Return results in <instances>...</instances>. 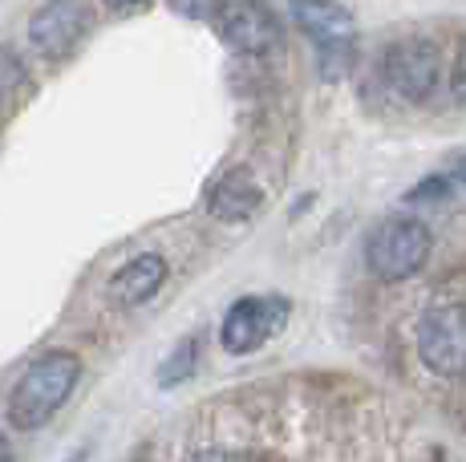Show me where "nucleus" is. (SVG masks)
I'll return each instance as SVG.
<instances>
[{"label": "nucleus", "mask_w": 466, "mask_h": 462, "mask_svg": "<svg viewBox=\"0 0 466 462\" xmlns=\"http://www.w3.org/2000/svg\"><path fill=\"white\" fill-rule=\"evenodd\" d=\"M77 377H82V361L66 349H53L37 357L29 369L21 373V381L13 386L8 397V422L16 430H37L53 414L66 406V397L74 394Z\"/></svg>", "instance_id": "1"}, {"label": "nucleus", "mask_w": 466, "mask_h": 462, "mask_svg": "<svg viewBox=\"0 0 466 462\" xmlns=\"http://www.w3.org/2000/svg\"><path fill=\"white\" fill-rule=\"evenodd\" d=\"M430 227L422 219L414 216H393L378 224V231L370 236V244H365V264H370V272L378 280H410L418 268L426 264L430 256Z\"/></svg>", "instance_id": "2"}, {"label": "nucleus", "mask_w": 466, "mask_h": 462, "mask_svg": "<svg viewBox=\"0 0 466 462\" xmlns=\"http://www.w3.org/2000/svg\"><path fill=\"white\" fill-rule=\"evenodd\" d=\"M381 77L401 102L422 105L438 94L442 82V57L430 41H398L381 53Z\"/></svg>", "instance_id": "3"}, {"label": "nucleus", "mask_w": 466, "mask_h": 462, "mask_svg": "<svg viewBox=\"0 0 466 462\" xmlns=\"http://www.w3.org/2000/svg\"><path fill=\"white\" fill-rule=\"evenodd\" d=\"M418 353L438 377L466 373V305H434L418 325Z\"/></svg>", "instance_id": "4"}, {"label": "nucleus", "mask_w": 466, "mask_h": 462, "mask_svg": "<svg viewBox=\"0 0 466 462\" xmlns=\"http://www.w3.org/2000/svg\"><path fill=\"white\" fill-rule=\"evenodd\" d=\"M284 313H289V305L284 300H264V296H244L236 300V305L228 308V316H223V349L228 353H252L259 345L268 341V336L276 333V328L284 325Z\"/></svg>", "instance_id": "5"}, {"label": "nucleus", "mask_w": 466, "mask_h": 462, "mask_svg": "<svg viewBox=\"0 0 466 462\" xmlns=\"http://www.w3.org/2000/svg\"><path fill=\"white\" fill-rule=\"evenodd\" d=\"M89 13L82 0H45L29 16V45L45 57H61L86 37Z\"/></svg>", "instance_id": "6"}, {"label": "nucleus", "mask_w": 466, "mask_h": 462, "mask_svg": "<svg viewBox=\"0 0 466 462\" xmlns=\"http://www.w3.org/2000/svg\"><path fill=\"white\" fill-rule=\"evenodd\" d=\"M219 37L239 53H264L280 45V21L264 0H231L219 13Z\"/></svg>", "instance_id": "7"}, {"label": "nucleus", "mask_w": 466, "mask_h": 462, "mask_svg": "<svg viewBox=\"0 0 466 462\" xmlns=\"http://www.w3.org/2000/svg\"><path fill=\"white\" fill-rule=\"evenodd\" d=\"M289 13L320 49H349L357 33L353 13L337 0H289Z\"/></svg>", "instance_id": "8"}, {"label": "nucleus", "mask_w": 466, "mask_h": 462, "mask_svg": "<svg viewBox=\"0 0 466 462\" xmlns=\"http://www.w3.org/2000/svg\"><path fill=\"white\" fill-rule=\"evenodd\" d=\"M259 207H264V191H259L252 171H244V166L219 175V183L208 191V211L215 219H223V224H244Z\"/></svg>", "instance_id": "9"}, {"label": "nucleus", "mask_w": 466, "mask_h": 462, "mask_svg": "<svg viewBox=\"0 0 466 462\" xmlns=\"http://www.w3.org/2000/svg\"><path fill=\"white\" fill-rule=\"evenodd\" d=\"M167 280V260L163 256H138V260H130L127 268L118 272V276L110 280V300L122 308H134L142 305V300H150L158 288H163Z\"/></svg>", "instance_id": "10"}, {"label": "nucleus", "mask_w": 466, "mask_h": 462, "mask_svg": "<svg viewBox=\"0 0 466 462\" xmlns=\"http://www.w3.org/2000/svg\"><path fill=\"white\" fill-rule=\"evenodd\" d=\"M191 369H195V341H183L175 353H170V361H167V366L158 369V386H163V389L178 386V381H183Z\"/></svg>", "instance_id": "11"}, {"label": "nucleus", "mask_w": 466, "mask_h": 462, "mask_svg": "<svg viewBox=\"0 0 466 462\" xmlns=\"http://www.w3.org/2000/svg\"><path fill=\"white\" fill-rule=\"evenodd\" d=\"M21 77H25L21 61H16L8 49H0V102H5V97L13 94L16 85H21Z\"/></svg>", "instance_id": "12"}, {"label": "nucleus", "mask_w": 466, "mask_h": 462, "mask_svg": "<svg viewBox=\"0 0 466 462\" xmlns=\"http://www.w3.org/2000/svg\"><path fill=\"white\" fill-rule=\"evenodd\" d=\"M170 8H175L178 16H191V21H208V16L223 13L219 0H167Z\"/></svg>", "instance_id": "13"}, {"label": "nucleus", "mask_w": 466, "mask_h": 462, "mask_svg": "<svg viewBox=\"0 0 466 462\" xmlns=\"http://www.w3.org/2000/svg\"><path fill=\"white\" fill-rule=\"evenodd\" d=\"M451 94L454 102L466 105V45L459 49V57H454V69H451Z\"/></svg>", "instance_id": "14"}, {"label": "nucleus", "mask_w": 466, "mask_h": 462, "mask_svg": "<svg viewBox=\"0 0 466 462\" xmlns=\"http://www.w3.org/2000/svg\"><path fill=\"white\" fill-rule=\"evenodd\" d=\"M187 462H244V458L231 455V450H219V447H203V450H195Z\"/></svg>", "instance_id": "15"}, {"label": "nucleus", "mask_w": 466, "mask_h": 462, "mask_svg": "<svg viewBox=\"0 0 466 462\" xmlns=\"http://www.w3.org/2000/svg\"><path fill=\"white\" fill-rule=\"evenodd\" d=\"M106 5H110L114 13H127V8H138L142 0H106Z\"/></svg>", "instance_id": "16"}, {"label": "nucleus", "mask_w": 466, "mask_h": 462, "mask_svg": "<svg viewBox=\"0 0 466 462\" xmlns=\"http://www.w3.org/2000/svg\"><path fill=\"white\" fill-rule=\"evenodd\" d=\"M0 462H13V447H8L5 434H0Z\"/></svg>", "instance_id": "17"}]
</instances>
